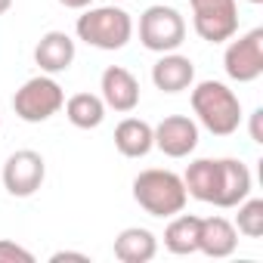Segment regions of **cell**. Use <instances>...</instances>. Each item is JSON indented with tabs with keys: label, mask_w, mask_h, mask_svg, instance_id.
Returning a JSON list of instances; mask_svg holds the SVG:
<instances>
[{
	"label": "cell",
	"mask_w": 263,
	"mask_h": 263,
	"mask_svg": "<svg viewBox=\"0 0 263 263\" xmlns=\"http://www.w3.org/2000/svg\"><path fill=\"white\" fill-rule=\"evenodd\" d=\"M183 186L195 201L235 208L251 195V171L238 158H198L186 167Z\"/></svg>",
	"instance_id": "1"
},
{
	"label": "cell",
	"mask_w": 263,
	"mask_h": 263,
	"mask_svg": "<svg viewBox=\"0 0 263 263\" xmlns=\"http://www.w3.org/2000/svg\"><path fill=\"white\" fill-rule=\"evenodd\" d=\"M192 90V111L214 137H232L241 127V99L223 81H201Z\"/></svg>",
	"instance_id": "2"
},
{
	"label": "cell",
	"mask_w": 263,
	"mask_h": 263,
	"mask_svg": "<svg viewBox=\"0 0 263 263\" xmlns=\"http://www.w3.org/2000/svg\"><path fill=\"white\" fill-rule=\"evenodd\" d=\"M74 31H78V41H84L87 47L115 53V50H124L130 44V37H134V19L118 4L87 7L84 16H78Z\"/></svg>",
	"instance_id": "3"
},
{
	"label": "cell",
	"mask_w": 263,
	"mask_h": 263,
	"mask_svg": "<svg viewBox=\"0 0 263 263\" xmlns=\"http://www.w3.org/2000/svg\"><path fill=\"white\" fill-rule=\"evenodd\" d=\"M134 201L152 217H174L186 208L189 192L180 174L164 167H149L134 180Z\"/></svg>",
	"instance_id": "4"
},
{
	"label": "cell",
	"mask_w": 263,
	"mask_h": 263,
	"mask_svg": "<svg viewBox=\"0 0 263 263\" xmlns=\"http://www.w3.org/2000/svg\"><path fill=\"white\" fill-rule=\"evenodd\" d=\"M62 105H65V90L56 84L53 74L44 71L37 78H28L13 96V111L25 124H44L56 111H62Z\"/></svg>",
	"instance_id": "5"
},
{
	"label": "cell",
	"mask_w": 263,
	"mask_h": 263,
	"mask_svg": "<svg viewBox=\"0 0 263 263\" xmlns=\"http://www.w3.org/2000/svg\"><path fill=\"white\" fill-rule=\"evenodd\" d=\"M140 41L152 53H174L186 41V19L180 10L155 4L140 16Z\"/></svg>",
	"instance_id": "6"
},
{
	"label": "cell",
	"mask_w": 263,
	"mask_h": 263,
	"mask_svg": "<svg viewBox=\"0 0 263 263\" xmlns=\"http://www.w3.org/2000/svg\"><path fill=\"white\" fill-rule=\"evenodd\" d=\"M192 28L208 44H223L238 31V4L235 0H189Z\"/></svg>",
	"instance_id": "7"
},
{
	"label": "cell",
	"mask_w": 263,
	"mask_h": 263,
	"mask_svg": "<svg viewBox=\"0 0 263 263\" xmlns=\"http://www.w3.org/2000/svg\"><path fill=\"white\" fill-rule=\"evenodd\" d=\"M223 68L232 81L251 84L263 74V28H251L241 37H229V47L223 53Z\"/></svg>",
	"instance_id": "8"
},
{
	"label": "cell",
	"mask_w": 263,
	"mask_h": 263,
	"mask_svg": "<svg viewBox=\"0 0 263 263\" xmlns=\"http://www.w3.org/2000/svg\"><path fill=\"white\" fill-rule=\"evenodd\" d=\"M47 180V161L34 149H19L4 164V189L13 198H31Z\"/></svg>",
	"instance_id": "9"
},
{
	"label": "cell",
	"mask_w": 263,
	"mask_h": 263,
	"mask_svg": "<svg viewBox=\"0 0 263 263\" xmlns=\"http://www.w3.org/2000/svg\"><path fill=\"white\" fill-rule=\"evenodd\" d=\"M155 149L167 158H189L198 149V124L189 115H167L152 127Z\"/></svg>",
	"instance_id": "10"
},
{
	"label": "cell",
	"mask_w": 263,
	"mask_h": 263,
	"mask_svg": "<svg viewBox=\"0 0 263 263\" xmlns=\"http://www.w3.org/2000/svg\"><path fill=\"white\" fill-rule=\"evenodd\" d=\"M99 90H102L99 96H102L105 108H115L121 115L134 111L140 105V81L124 65H108L99 78Z\"/></svg>",
	"instance_id": "11"
},
{
	"label": "cell",
	"mask_w": 263,
	"mask_h": 263,
	"mask_svg": "<svg viewBox=\"0 0 263 263\" xmlns=\"http://www.w3.org/2000/svg\"><path fill=\"white\" fill-rule=\"evenodd\" d=\"M152 84L161 93H183L195 84V65L189 56L174 53H161V59L152 65Z\"/></svg>",
	"instance_id": "12"
},
{
	"label": "cell",
	"mask_w": 263,
	"mask_h": 263,
	"mask_svg": "<svg viewBox=\"0 0 263 263\" xmlns=\"http://www.w3.org/2000/svg\"><path fill=\"white\" fill-rule=\"evenodd\" d=\"M235 248H238V229L226 217H201V223H198V251L201 254L223 260V257H232Z\"/></svg>",
	"instance_id": "13"
},
{
	"label": "cell",
	"mask_w": 263,
	"mask_h": 263,
	"mask_svg": "<svg viewBox=\"0 0 263 263\" xmlns=\"http://www.w3.org/2000/svg\"><path fill=\"white\" fill-rule=\"evenodd\" d=\"M74 41L65 31H47L34 47V62L44 74H62L74 62Z\"/></svg>",
	"instance_id": "14"
},
{
	"label": "cell",
	"mask_w": 263,
	"mask_h": 263,
	"mask_svg": "<svg viewBox=\"0 0 263 263\" xmlns=\"http://www.w3.org/2000/svg\"><path fill=\"white\" fill-rule=\"evenodd\" d=\"M115 149L124 158H146L155 149V134L152 124L143 118H124L115 127Z\"/></svg>",
	"instance_id": "15"
},
{
	"label": "cell",
	"mask_w": 263,
	"mask_h": 263,
	"mask_svg": "<svg viewBox=\"0 0 263 263\" xmlns=\"http://www.w3.org/2000/svg\"><path fill=\"white\" fill-rule=\"evenodd\" d=\"M158 254V238L143 226H127L115 235V257L121 263H149Z\"/></svg>",
	"instance_id": "16"
},
{
	"label": "cell",
	"mask_w": 263,
	"mask_h": 263,
	"mask_svg": "<svg viewBox=\"0 0 263 263\" xmlns=\"http://www.w3.org/2000/svg\"><path fill=\"white\" fill-rule=\"evenodd\" d=\"M65 118L78 127V130H96L105 121V102L96 93H74L65 99Z\"/></svg>",
	"instance_id": "17"
},
{
	"label": "cell",
	"mask_w": 263,
	"mask_h": 263,
	"mask_svg": "<svg viewBox=\"0 0 263 263\" xmlns=\"http://www.w3.org/2000/svg\"><path fill=\"white\" fill-rule=\"evenodd\" d=\"M198 223L201 217L195 214H174L167 229H164V248L171 254H195L198 251Z\"/></svg>",
	"instance_id": "18"
},
{
	"label": "cell",
	"mask_w": 263,
	"mask_h": 263,
	"mask_svg": "<svg viewBox=\"0 0 263 263\" xmlns=\"http://www.w3.org/2000/svg\"><path fill=\"white\" fill-rule=\"evenodd\" d=\"M238 214H235V229L245 235V238H260L263 235V198H245L235 204Z\"/></svg>",
	"instance_id": "19"
},
{
	"label": "cell",
	"mask_w": 263,
	"mask_h": 263,
	"mask_svg": "<svg viewBox=\"0 0 263 263\" xmlns=\"http://www.w3.org/2000/svg\"><path fill=\"white\" fill-rule=\"evenodd\" d=\"M0 263H34V254L10 238H0Z\"/></svg>",
	"instance_id": "20"
},
{
	"label": "cell",
	"mask_w": 263,
	"mask_h": 263,
	"mask_svg": "<svg viewBox=\"0 0 263 263\" xmlns=\"http://www.w3.org/2000/svg\"><path fill=\"white\" fill-rule=\"evenodd\" d=\"M65 260H78V263H90V254H81V251H56L50 257V263H65Z\"/></svg>",
	"instance_id": "21"
},
{
	"label": "cell",
	"mask_w": 263,
	"mask_h": 263,
	"mask_svg": "<svg viewBox=\"0 0 263 263\" xmlns=\"http://www.w3.org/2000/svg\"><path fill=\"white\" fill-rule=\"evenodd\" d=\"M251 140L263 143V108H254V115H251Z\"/></svg>",
	"instance_id": "22"
},
{
	"label": "cell",
	"mask_w": 263,
	"mask_h": 263,
	"mask_svg": "<svg viewBox=\"0 0 263 263\" xmlns=\"http://www.w3.org/2000/svg\"><path fill=\"white\" fill-rule=\"evenodd\" d=\"M59 4L65 10H87V7H93V0H59Z\"/></svg>",
	"instance_id": "23"
},
{
	"label": "cell",
	"mask_w": 263,
	"mask_h": 263,
	"mask_svg": "<svg viewBox=\"0 0 263 263\" xmlns=\"http://www.w3.org/2000/svg\"><path fill=\"white\" fill-rule=\"evenodd\" d=\"M10 10H13V0H0V16L10 13Z\"/></svg>",
	"instance_id": "24"
},
{
	"label": "cell",
	"mask_w": 263,
	"mask_h": 263,
	"mask_svg": "<svg viewBox=\"0 0 263 263\" xmlns=\"http://www.w3.org/2000/svg\"><path fill=\"white\" fill-rule=\"evenodd\" d=\"M248 4H254V7H257V4H263V0H248Z\"/></svg>",
	"instance_id": "25"
},
{
	"label": "cell",
	"mask_w": 263,
	"mask_h": 263,
	"mask_svg": "<svg viewBox=\"0 0 263 263\" xmlns=\"http://www.w3.org/2000/svg\"><path fill=\"white\" fill-rule=\"evenodd\" d=\"M111 4H124V0H111Z\"/></svg>",
	"instance_id": "26"
},
{
	"label": "cell",
	"mask_w": 263,
	"mask_h": 263,
	"mask_svg": "<svg viewBox=\"0 0 263 263\" xmlns=\"http://www.w3.org/2000/svg\"><path fill=\"white\" fill-rule=\"evenodd\" d=\"M0 127H4V118H0Z\"/></svg>",
	"instance_id": "27"
}]
</instances>
